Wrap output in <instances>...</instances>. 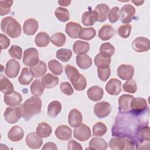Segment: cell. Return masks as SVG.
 Returning a JSON list of instances; mask_svg holds the SVG:
<instances>
[{"label":"cell","instance_id":"f35d334b","mask_svg":"<svg viewBox=\"0 0 150 150\" xmlns=\"http://www.w3.org/2000/svg\"><path fill=\"white\" fill-rule=\"evenodd\" d=\"M62 110V104L61 103L54 100L49 103L47 107V114L49 117L52 118L56 117Z\"/></svg>","mask_w":150,"mask_h":150},{"label":"cell","instance_id":"ffe728a7","mask_svg":"<svg viewBox=\"0 0 150 150\" xmlns=\"http://www.w3.org/2000/svg\"><path fill=\"white\" fill-rule=\"evenodd\" d=\"M134 96L129 94H122L118 98V110L121 112H131L130 103Z\"/></svg>","mask_w":150,"mask_h":150},{"label":"cell","instance_id":"bcb514c9","mask_svg":"<svg viewBox=\"0 0 150 150\" xmlns=\"http://www.w3.org/2000/svg\"><path fill=\"white\" fill-rule=\"evenodd\" d=\"M56 56L59 60L63 62H67L71 59L72 56V52L69 49H60L56 52Z\"/></svg>","mask_w":150,"mask_h":150},{"label":"cell","instance_id":"f5cc1de1","mask_svg":"<svg viewBox=\"0 0 150 150\" xmlns=\"http://www.w3.org/2000/svg\"><path fill=\"white\" fill-rule=\"evenodd\" d=\"M9 55L15 59L21 60L22 55V48L17 45H12L8 50Z\"/></svg>","mask_w":150,"mask_h":150},{"label":"cell","instance_id":"3957f363","mask_svg":"<svg viewBox=\"0 0 150 150\" xmlns=\"http://www.w3.org/2000/svg\"><path fill=\"white\" fill-rule=\"evenodd\" d=\"M136 149H149V127L141 125L136 130L132 138Z\"/></svg>","mask_w":150,"mask_h":150},{"label":"cell","instance_id":"f6af8a7d","mask_svg":"<svg viewBox=\"0 0 150 150\" xmlns=\"http://www.w3.org/2000/svg\"><path fill=\"white\" fill-rule=\"evenodd\" d=\"M48 67L55 75H60L63 73V66L56 60L52 59L48 62Z\"/></svg>","mask_w":150,"mask_h":150},{"label":"cell","instance_id":"681fc988","mask_svg":"<svg viewBox=\"0 0 150 150\" xmlns=\"http://www.w3.org/2000/svg\"><path fill=\"white\" fill-rule=\"evenodd\" d=\"M123 89L125 92L131 94L135 93L137 90L136 81L134 79L127 80L123 84Z\"/></svg>","mask_w":150,"mask_h":150},{"label":"cell","instance_id":"83f0119b","mask_svg":"<svg viewBox=\"0 0 150 150\" xmlns=\"http://www.w3.org/2000/svg\"><path fill=\"white\" fill-rule=\"evenodd\" d=\"M98 16L95 11L84 12L81 17V22L85 26H92L97 21Z\"/></svg>","mask_w":150,"mask_h":150},{"label":"cell","instance_id":"4fadbf2b","mask_svg":"<svg viewBox=\"0 0 150 150\" xmlns=\"http://www.w3.org/2000/svg\"><path fill=\"white\" fill-rule=\"evenodd\" d=\"M149 40L145 37H138L132 43L133 49L137 52H144L150 48Z\"/></svg>","mask_w":150,"mask_h":150},{"label":"cell","instance_id":"91938a15","mask_svg":"<svg viewBox=\"0 0 150 150\" xmlns=\"http://www.w3.org/2000/svg\"><path fill=\"white\" fill-rule=\"evenodd\" d=\"M42 149H53V150H57V145L52 142H49L46 143L42 147Z\"/></svg>","mask_w":150,"mask_h":150},{"label":"cell","instance_id":"11a10c76","mask_svg":"<svg viewBox=\"0 0 150 150\" xmlns=\"http://www.w3.org/2000/svg\"><path fill=\"white\" fill-rule=\"evenodd\" d=\"M120 18V8L118 6L113 7L108 14V18L109 21L112 23L117 22Z\"/></svg>","mask_w":150,"mask_h":150},{"label":"cell","instance_id":"7bdbcfd3","mask_svg":"<svg viewBox=\"0 0 150 150\" xmlns=\"http://www.w3.org/2000/svg\"><path fill=\"white\" fill-rule=\"evenodd\" d=\"M66 40V38L64 34L60 32L56 33L50 37V41L52 44L57 47L63 46Z\"/></svg>","mask_w":150,"mask_h":150},{"label":"cell","instance_id":"2e32d148","mask_svg":"<svg viewBox=\"0 0 150 150\" xmlns=\"http://www.w3.org/2000/svg\"><path fill=\"white\" fill-rule=\"evenodd\" d=\"M26 143L31 149H39L43 144V139L36 132H30L26 137Z\"/></svg>","mask_w":150,"mask_h":150},{"label":"cell","instance_id":"b9f144b4","mask_svg":"<svg viewBox=\"0 0 150 150\" xmlns=\"http://www.w3.org/2000/svg\"><path fill=\"white\" fill-rule=\"evenodd\" d=\"M54 15L59 21L62 22H65L69 21L70 18V14L68 9L62 7H58L55 10Z\"/></svg>","mask_w":150,"mask_h":150},{"label":"cell","instance_id":"db71d44e","mask_svg":"<svg viewBox=\"0 0 150 150\" xmlns=\"http://www.w3.org/2000/svg\"><path fill=\"white\" fill-rule=\"evenodd\" d=\"M72 84L76 90L83 91L86 88L87 86L86 79L83 74H81L79 79L73 83Z\"/></svg>","mask_w":150,"mask_h":150},{"label":"cell","instance_id":"4dcf8cb0","mask_svg":"<svg viewBox=\"0 0 150 150\" xmlns=\"http://www.w3.org/2000/svg\"><path fill=\"white\" fill-rule=\"evenodd\" d=\"M76 60L77 65L81 69H87L92 65V59L87 54H78Z\"/></svg>","mask_w":150,"mask_h":150},{"label":"cell","instance_id":"d590c367","mask_svg":"<svg viewBox=\"0 0 150 150\" xmlns=\"http://www.w3.org/2000/svg\"><path fill=\"white\" fill-rule=\"evenodd\" d=\"M50 40V38L47 33L40 32L36 35L35 38V42L37 46L39 47H44L49 45Z\"/></svg>","mask_w":150,"mask_h":150},{"label":"cell","instance_id":"94428289","mask_svg":"<svg viewBox=\"0 0 150 150\" xmlns=\"http://www.w3.org/2000/svg\"><path fill=\"white\" fill-rule=\"evenodd\" d=\"M71 3V1H58V4L63 6H67Z\"/></svg>","mask_w":150,"mask_h":150},{"label":"cell","instance_id":"e575fe53","mask_svg":"<svg viewBox=\"0 0 150 150\" xmlns=\"http://www.w3.org/2000/svg\"><path fill=\"white\" fill-rule=\"evenodd\" d=\"M64 71L67 78L71 81V84L76 81L79 79L81 74L76 67L70 64H67L65 66Z\"/></svg>","mask_w":150,"mask_h":150},{"label":"cell","instance_id":"8d00e7d4","mask_svg":"<svg viewBox=\"0 0 150 150\" xmlns=\"http://www.w3.org/2000/svg\"><path fill=\"white\" fill-rule=\"evenodd\" d=\"M33 79L30 70L27 67H23L22 70L21 75L18 78V81L21 85H28Z\"/></svg>","mask_w":150,"mask_h":150},{"label":"cell","instance_id":"6f0895ef","mask_svg":"<svg viewBox=\"0 0 150 150\" xmlns=\"http://www.w3.org/2000/svg\"><path fill=\"white\" fill-rule=\"evenodd\" d=\"M0 43H1V50L7 49L10 45L9 39L4 34H0Z\"/></svg>","mask_w":150,"mask_h":150},{"label":"cell","instance_id":"5bb4252c","mask_svg":"<svg viewBox=\"0 0 150 150\" xmlns=\"http://www.w3.org/2000/svg\"><path fill=\"white\" fill-rule=\"evenodd\" d=\"M134 74V68L131 64H121L117 69L118 76L123 80L132 79Z\"/></svg>","mask_w":150,"mask_h":150},{"label":"cell","instance_id":"52a82bcc","mask_svg":"<svg viewBox=\"0 0 150 150\" xmlns=\"http://www.w3.org/2000/svg\"><path fill=\"white\" fill-rule=\"evenodd\" d=\"M39 62V53L35 48H28L24 51L23 63L25 66L32 67L36 65Z\"/></svg>","mask_w":150,"mask_h":150},{"label":"cell","instance_id":"ab89813d","mask_svg":"<svg viewBox=\"0 0 150 150\" xmlns=\"http://www.w3.org/2000/svg\"><path fill=\"white\" fill-rule=\"evenodd\" d=\"M30 92L32 95L36 97L41 96L44 92V87L42 82L38 80H35L30 87Z\"/></svg>","mask_w":150,"mask_h":150},{"label":"cell","instance_id":"7dc6e473","mask_svg":"<svg viewBox=\"0 0 150 150\" xmlns=\"http://www.w3.org/2000/svg\"><path fill=\"white\" fill-rule=\"evenodd\" d=\"M107 128L106 125L101 122H97L93 127V134L96 137L103 136L107 132Z\"/></svg>","mask_w":150,"mask_h":150},{"label":"cell","instance_id":"d6a6232c","mask_svg":"<svg viewBox=\"0 0 150 150\" xmlns=\"http://www.w3.org/2000/svg\"><path fill=\"white\" fill-rule=\"evenodd\" d=\"M0 90L5 94H9L13 91L12 83L3 74H1L0 76Z\"/></svg>","mask_w":150,"mask_h":150},{"label":"cell","instance_id":"4316f807","mask_svg":"<svg viewBox=\"0 0 150 150\" xmlns=\"http://www.w3.org/2000/svg\"><path fill=\"white\" fill-rule=\"evenodd\" d=\"M81 28L82 27L79 23L74 22H70L65 26V32L71 38L76 39L78 38V33Z\"/></svg>","mask_w":150,"mask_h":150},{"label":"cell","instance_id":"816d5d0a","mask_svg":"<svg viewBox=\"0 0 150 150\" xmlns=\"http://www.w3.org/2000/svg\"><path fill=\"white\" fill-rule=\"evenodd\" d=\"M131 29V25H130L129 24H125L120 26L118 29L117 32L119 36H121L122 38L126 39L129 36Z\"/></svg>","mask_w":150,"mask_h":150},{"label":"cell","instance_id":"484cf974","mask_svg":"<svg viewBox=\"0 0 150 150\" xmlns=\"http://www.w3.org/2000/svg\"><path fill=\"white\" fill-rule=\"evenodd\" d=\"M29 70L33 77L39 78L45 75L47 71V66L44 62L39 60L36 65L30 67Z\"/></svg>","mask_w":150,"mask_h":150},{"label":"cell","instance_id":"6da1fadb","mask_svg":"<svg viewBox=\"0 0 150 150\" xmlns=\"http://www.w3.org/2000/svg\"><path fill=\"white\" fill-rule=\"evenodd\" d=\"M140 115H136L131 112H120L116 117L115 124L112 128V135L132 138L139 127L147 125L148 124V120L141 121Z\"/></svg>","mask_w":150,"mask_h":150},{"label":"cell","instance_id":"7402d4cb","mask_svg":"<svg viewBox=\"0 0 150 150\" xmlns=\"http://www.w3.org/2000/svg\"><path fill=\"white\" fill-rule=\"evenodd\" d=\"M24 136V131L19 125L12 127L8 132V138L12 142H16L21 141Z\"/></svg>","mask_w":150,"mask_h":150},{"label":"cell","instance_id":"74e56055","mask_svg":"<svg viewBox=\"0 0 150 150\" xmlns=\"http://www.w3.org/2000/svg\"><path fill=\"white\" fill-rule=\"evenodd\" d=\"M96 31L94 28H82L78 33V38L85 40H90L96 36Z\"/></svg>","mask_w":150,"mask_h":150},{"label":"cell","instance_id":"7a4b0ae2","mask_svg":"<svg viewBox=\"0 0 150 150\" xmlns=\"http://www.w3.org/2000/svg\"><path fill=\"white\" fill-rule=\"evenodd\" d=\"M19 107L21 109L23 118L26 121H28L33 115L40 112L42 101L38 97L32 96L27 99Z\"/></svg>","mask_w":150,"mask_h":150},{"label":"cell","instance_id":"8fae6325","mask_svg":"<svg viewBox=\"0 0 150 150\" xmlns=\"http://www.w3.org/2000/svg\"><path fill=\"white\" fill-rule=\"evenodd\" d=\"M111 111V105L107 101H101L96 103L94 107V112L99 118L107 117L110 114Z\"/></svg>","mask_w":150,"mask_h":150},{"label":"cell","instance_id":"d6986e66","mask_svg":"<svg viewBox=\"0 0 150 150\" xmlns=\"http://www.w3.org/2000/svg\"><path fill=\"white\" fill-rule=\"evenodd\" d=\"M39 28L38 22L33 18H29L24 22L23 26V33L27 35H33Z\"/></svg>","mask_w":150,"mask_h":150},{"label":"cell","instance_id":"836d02e7","mask_svg":"<svg viewBox=\"0 0 150 150\" xmlns=\"http://www.w3.org/2000/svg\"><path fill=\"white\" fill-rule=\"evenodd\" d=\"M52 127L46 122L39 123L36 129V133L41 138L49 137L52 134Z\"/></svg>","mask_w":150,"mask_h":150},{"label":"cell","instance_id":"ba28073f","mask_svg":"<svg viewBox=\"0 0 150 150\" xmlns=\"http://www.w3.org/2000/svg\"><path fill=\"white\" fill-rule=\"evenodd\" d=\"M4 116L7 122L15 124L17 122L21 116H22L21 109L19 107H8L6 108L4 113Z\"/></svg>","mask_w":150,"mask_h":150},{"label":"cell","instance_id":"44dd1931","mask_svg":"<svg viewBox=\"0 0 150 150\" xmlns=\"http://www.w3.org/2000/svg\"><path fill=\"white\" fill-rule=\"evenodd\" d=\"M83 116L81 112L77 109H72L68 115V123L71 127H76L81 124Z\"/></svg>","mask_w":150,"mask_h":150},{"label":"cell","instance_id":"f907efd6","mask_svg":"<svg viewBox=\"0 0 150 150\" xmlns=\"http://www.w3.org/2000/svg\"><path fill=\"white\" fill-rule=\"evenodd\" d=\"M13 4V1H0V15L4 16L8 14L11 11V8Z\"/></svg>","mask_w":150,"mask_h":150},{"label":"cell","instance_id":"30bf717a","mask_svg":"<svg viewBox=\"0 0 150 150\" xmlns=\"http://www.w3.org/2000/svg\"><path fill=\"white\" fill-rule=\"evenodd\" d=\"M74 137L80 141H86L91 137L90 128L84 124H81L75 127L73 131Z\"/></svg>","mask_w":150,"mask_h":150},{"label":"cell","instance_id":"f1b7e54d","mask_svg":"<svg viewBox=\"0 0 150 150\" xmlns=\"http://www.w3.org/2000/svg\"><path fill=\"white\" fill-rule=\"evenodd\" d=\"M94 11L97 14V21L103 22L105 21L107 18V16L110 11V8L105 4H99L96 6Z\"/></svg>","mask_w":150,"mask_h":150},{"label":"cell","instance_id":"9c48e42d","mask_svg":"<svg viewBox=\"0 0 150 150\" xmlns=\"http://www.w3.org/2000/svg\"><path fill=\"white\" fill-rule=\"evenodd\" d=\"M135 13V9L134 6L131 4L124 5L120 11V17L121 22L125 24L129 23L132 21Z\"/></svg>","mask_w":150,"mask_h":150},{"label":"cell","instance_id":"f546056e","mask_svg":"<svg viewBox=\"0 0 150 150\" xmlns=\"http://www.w3.org/2000/svg\"><path fill=\"white\" fill-rule=\"evenodd\" d=\"M73 50L76 54H86L90 50V45L88 42L76 40L73 45Z\"/></svg>","mask_w":150,"mask_h":150},{"label":"cell","instance_id":"e0dca14e","mask_svg":"<svg viewBox=\"0 0 150 150\" xmlns=\"http://www.w3.org/2000/svg\"><path fill=\"white\" fill-rule=\"evenodd\" d=\"M54 134L59 139L67 141L71 138L72 130L69 127L66 125H61L56 129Z\"/></svg>","mask_w":150,"mask_h":150},{"label":"cell","instance_id":"9f6ffc18","mask_svg":"<svg viewBox=\"0 0 150 150\" xmlns=\"http://www.w3.org/2000/svg\"><path fill=\"white\" fill-rule=\"evenodd\" d=\"M61 91L67 96H71L73 94L74 90L70 84L67 81L62 82L60 85Z\"/></svg>","mask_w":150,"mask_h":150},{"label":"cell","instance_id":"1f68e13d","mask_svg":"<svg viewBox=\"0 0 150 150\" xmlns=\"http://www.w3.org/2000/svg\"><path fill=\"white\" fill-rule=\"evenodd\" d=\"M107 142L103 138L94 137L90 141L88 149L105 150L107 148Z\"/></svg>","mask_w":150,"mask_h":150},{"label":"cell","instance_id":"6125c7cd","mask_svg":"<svg viewBox=\"0 0 150 150\" xmlns=\"http://www.w3.org/2000/svg\"><path fill=\"white\" fill-rule=\"evenodd\" d=\"M132 2L134 3L135 5L137 6H139V5H141L144 2V1H132Z\"/></svg>","mask_w":150,"mask_h":150},{"label":"cell","instance_id":"680465c9","mask_svg":"<svg viewBox=\"0 0 150 150\" xmlns=\"http://www.w3.org/2000/svg\"><path fill=\"white\" fill-rule=\"evenodd\" d=\"M68 150H81L82 146L76 141L71 139L69 141L67 145Z\"/></svg>","mask_w":150,"mask_h":150},{"label":"cell","instance_id":"8992f818","mask_svg":"<svg viewBox=\"0 0 150 150\" xmlns=\"http://www.w3.org/2000/svg\"><path fill=\"white\" fill-rule=\"evenodd\" d=\"M130 109L132 113L139 115L148 110L149 108L145 99L141 97H134L130 103Z\"/></svg>","mask_w":150,"mask_h":150},{"label":"cell","instance_id":"ee69618b","mask_svg":"<svg viewBox=\"0 0 150 150\" xmlns=\"http://www.w3.org/2000/svg\"><path fill=\"white\" fill-rule=\"evenodd\" d=\"M111 57H107L98 53L94 58V64L97 67H105L109 66L111 63Z\"/></svg>","mask_w":150,"mask_h":150},{"label":"cell","instance_id":"c3c4849f","mask_svg":"<svg viewBox=\"0 0 150 150\" xmlns=\"http://www.w3.org/2000/svg\"><path fill=\"white\" fill-rule=\"evenodd\" d=\"M97 75L102 81H106L111 75V69L109 66L97 67Z\"/></svg>","mask_w":150,"mask_h":150},{"label":"cell","instance_id":"7c38bea8","mask_svg":"<svg viewBox=\"0 0 150 150\" xmlns=\"http://www.w3.org/2000/svg\"><path fill=\"white\" fill-rule=\"evenodd\" d=\"M21 69L19 63L14 59H10L6 64L5 75L9 78H15L19 74Z\"/></svg>","mask_w":150,"mask_h":150},{"label":"cell","instance_id":"9a60e30c","mask_svg":"<svg viewBox=\"0 0 150 150\" xmlns=\"http://www.w3.org/2000/svg\"><path fill=\"white\" fill-rule=\"evenodd\" d=\"M105 89L110 95L117 96L121 91V82L117 79H111L106 84Z\"/></svg>","mask_w":150,"mask_h":150},{"label":"cell","instance_id":"d4e9b609","mask_svg":"<svg viewBox=\"0 0 150 150\" xmlns=\"http://www.w3.org/2000/svg\"><path fill=\"white\" fill-rule=\"evenodd\" d=\"M115 30L110 25H103L98 31V36L102 40H108L115 35Z\"/></svg>","mask_w":150,"mask_h":150},{"label":"cell","instance_id":"60d3db41","mask_svg":"<svg viewBox=\"0 0 150 150\" xmlns=\"http://www.w3.org/2000/svg\"><path fill=\"white\" fill-rule=\"evenodd\" d=\"M115 48L109 42L101 44L100 47V53L103 56L107 57H111L114 53Z\"/></svg>","mask_w":150,"mask_h":150},{"label":"cell","instance_id":"ac0fdd59","mask_svg":"<svg viewBox=\"0 0 150 150\" xmlns=\"http://www.w3.org/2000/svg\"><path fill=\"white\" fill-rule=\"evenodd\" d=\"M4 100L7 105L15 107L21 104L22 101V97L19 93L13 91L9 94H5Z\"/></svg>","mask_w":150,"mask_h":150},{"label":"cell","instance_id":"277c9868","mask_svg":"<svg viewBox=\"0 0 150 150\" xmlns=\"http://www.w3.org/2000/svg\"><path fill=\"white\" fill-rule=\"evenodd\" d=\"M1 28L3 32L12 38L19 37L22 32L21 25L12 16H7L2 19Z\"/></svg>","mask_w":150,"mask_h":150},{"label":"cell","instance_id":"603a6c76","mask_svg":"<svg viewBox=\"0 0 150 150\" xmlns=\"http://www.w3.org/2000/svg\"><path fill=\"white\" fill-rule=\"evenodd\" d=\"M88 98L93 101H98L103 98L104 96L103 89L97 86L90 87L87 91Z\"/></svg>","mask_w":150,"mask_h":150},{"label":"cell","instance_id":"5b68a950","mask_svg":"<svg viewBox=\"0 0 150 150\" xmlns=\"http://www.w3.org/2000/svg\"><path fill=\"white\" fill-rule=\"evenodd\" d=\"M108 145L113 150L133 149L135 148L132 139L127 137H113L110 139Z\"/></svg>","mask_w":150,"mask_h":150},{"label":"cell","instance_id":"cb8c5ba5","mask_svg":"<svg viewBox=\"0 0 150 150\" xmlns=\"http://www.w3.org/2000/svg\"><path fill=\"white\" fill-rule=\"evenodd\" d=\"M41 82L44 88H52L58 84L59 80L57 76H54L51 73H47L42 76Z\"/></svg>","mask_w":150,"mask_h":150}]
</instances>
